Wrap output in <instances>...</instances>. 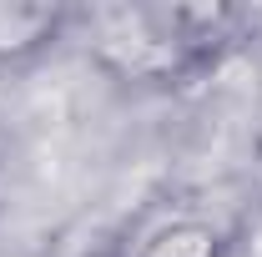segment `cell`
<instances>
[{"label":"cell","instance_id":"3957f363","mask_svg":"<svg viewBox=\"0 0 262 257\" xmlns=\"http://www.w3.org/2000/svg\"><path fill=\"white\" fill-rule=\"evenodd\" d=\"M232 252L237 257H262V207L242 222V232H237V242H232Z\"/></svg>","mask_w":262,"mask_h":257},{"label":"cell","instance_id":"277c9868","mask_svg":"<svg viewBox=\"0 0 262 257\" xmlns=\"http://www.w3.org/2000/svg\"><path fill=\"white\" fill-rule=\"evenodd\" d=\"M257 91H262V71H257Z\"/></svg>","mask_w":262,"mask_h":257},{"label":"cell","instance_id":"7a4b0ae2","mask_svg":"<svg viewBox=\"0 0 262 257\" xmlns=\"http://www.w3.org/2000/svg\"><path fill=\"white\" fill-rule=\"evenodd\" d=\"M232 242L222 237V227L202 222V217H171V222L151 227L131 257H227Z\"/></svg>","mask_w":262,"mask_h":257},{"label":"cell","instance_id":"6da1fadb","mask_svg":"<svg viewBox=\"0 0 262 257\" xmlns=\"http://www.w3.org/2000/svg\"><path fill=\"white\" fill-rule=\"evenodd\" d=\"M66 10L51 0H0V66H26L56 46Z\"/></svg>","mask_w":262,"mask_h":257}]
</instances>
